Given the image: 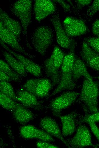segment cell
<instances>
[{
    "mask_svg": "<svg viewBox=\"0 0 99 148\" xmlns=\"http://www.w3.org/2000/svg\"><path fill=\"white\" fill-rule=\"evenodd\" d=\"M65 56L59 48L54 47L52 54L48 59L57 69L61 67Z\"/></svg>",
    "mask_w": 99,
    "mask_h": 148,
    "instance_id": "cell-22",
    "label": "cell"
},
{
    "mask_svg": "<svg viewBox=\"0 0 99 148\" xmlns=\"http://www.w3.org/2000/svg\"><path fill=\"white\" fill-rule=\"evenodd\" d=\"M0 70L9 76L12 81H20V76L7 63L2 59L0 61Z\"/></svg>",
    "mask_w": 99,
    "mask_h": 148,
    "instance_id": "cell-25",
    "label": "cell"
},
{
    "mask_svg": "<svg viewBox=\"0 0 99 148\" xmlns=\"http://www.w3.org/2000/svg\"><path fill=\"white\" fill-rule=\"evenodd\" d=\"M73 63V61L70 58H66L64 59L61 66L60 82L50 96L54 95L63 91L73 90L75 87V82L72 76Z\"/></svg>",
    "mask_w": 99,
    "mask_h": 148,
    "instance_id": "cell-4",
    "label": "cell"
},
{
    "mask_svg": "<svg viewBox=\"0 0 99 148\" xmlns=\"http://www.w3.org/2000/svg\"><path fill=\"white\" fill-rule=\"evenodd\" d=\"M0 81H3L7 82L12 81L9 76L1 70H0Z\"/></svg>",
    "mask_w": 99,
    "mask_h": 148,
    "instance_id": "cell-37",
    "label": "cell"
},
{
    "mask_svg": "<svg viewBox=\"0 0 99 148\" xmlns=\"http://www.w3.org/2000/svg\"><path fill=\"white\" fill-rule=\"evenodd\" d=\"M2 52L7 63L20 76H26V71L19 61L7 51H3Z\"/></svg>",
    "mask_w": 99,
    "mask_h": 148,
    "instance_id": "cell-19",
    "label": "cell"
},
{
    "mask_svg": "<svg viewBox=\"0 0 99 148\" xmlns=\"http://www.w3.org/2000/svg\"><path fill=\"white\" fill-rule=\"evenodd\" d=\"M99 92L98 85L97 83L94 80L90 81L84 79L79 99L84 104L86 111L91 114L98 111Z\"/></svg>",
    "mask_w": 99,
    "mask_h": 148,
    "instance_id": "cell-1",
    "label": "cell"
},
{
    "mask_svg": "<svg viewBox=\"0 0 99 148\" xmlns=\"http://www.w3.org/2000/svg\"><path fill=\"white\" fill-rule=\"evenodd\" d=\"M0 22L3 25L17 38H19L22 27L18 21L11 18L1 8L0 10Z\"/></svg>",
    "mask_w": 99,
    "mask_h": 148,
    "instance_id": "cell-15",
    "label": "cell"
},
{
    "mask_svg": "<svg viewBox=\"0 0 99 148\" xmlns=\"http://www.w3.org/2000/svg\"><path fill=\"white\" fill-rule=\"evenodd\" d=\"M0 38V41L11 47L14 50L22 53L30 57H32V56L26 52L20 45L17 38L7 29L1 22Z\"/></svg>",
    "mask_w": 99,
    "mask_h": 148,
    "instance_id": "cell-11",
    "label": "cell"
},
{
    "mask_svg": "<svg viewBox=\"0 0 99 148\" xmlns=\"http://www.w3.org/2000/svg\"><path fill=\"white\" fill-rule=\"evenodd\" d=\"M11 11L20 20L23 33L27 39L28 27L31 23L32 20V1H17L13 4Z\"/></svg>",
    "mask_w": 99,
    "mask_h": 148,
    "instance_id": "cell-3",
    "label": "cell"
},
{
    "mask_svg": "<svg viewBox=\"0 0 99 148\" xmlns=\"http://www.w3.org/2000/svg\"><path fill=\"white\" fill-rule=\"evenodd\" d=\"M0 43L2 46L7 51L12 54L20 62L26 71L36 77L40 76L42 70L40 66L22 55L14 52L10 49L7 45L1 41Z\"/></svg>",
    "mask_w": 99,
    "mask_h": 148,
    "instance_id": "cell-10",
    "label": "cell"
},
{
    "mask_svg": "<svg viewBox=\"0 0 99 148\" xmlns=\"http://www.w3.org/2000/svg\"><path fill=\"white\" fill-rule=\"evenodd\" d=\"M99 11V0H94L87 11V15L89 17H92Z\"/></svg>",
    "mask_w": 99,
    "mask_h": 148,
    "instance_id": "cell-30",
    "label": "cell"
},
{
    "mask_svg": "<svg viewBox=\"0 0 99 148\" xmlns=\"http://www.w3.org/2000/svg\"><path fill=\"white\" fill-rule=\"evenodd\" d=\"M16 101L25 107L38 108L40 106L37 97L33 94L24 90L19 91L16 95Z\"/></svg>",
    "mask_w": 99,
    "mask_h": 148,
    "instance_id": "cell-17",
    "label": "cell"
},
{
    "mask_svg": "<svg viewBox=\"0 0 99 148\" xmlns=\"http://www.w3.org/2000/svg\"><path fill=\"white\" fill-rule=\"evenodd\" d=\"M38 79H32L27 80L22 86L24 90L35 95L36 88Z\"/></svg>",
    "mask_w": 99,
    "mask_h": 148,
    "instance_id": "cell-27",
    "label": "cell"
},
{
    "mask_svg": "<svg viewBox=\"0 0 99 148\" xmlns=\"http://www.w3.org/2000/svg\"><path fill=\"white\" fill-rule=\"evenodd\" d=\"M77 114L75 112L59 117L62 125V134L67 137L72 134L76 130V122Z\"/></svg>",
    "mask_w": 99,
    "mask_h": 148,
    "instance_id": "cell-14",
    "label": "cell"
},
{
    "mask_svg": "<svg viewBox=\"0 0 99 148\" xmlns=\"http://www.w3.org/2000/svg\"><path fill=\"white\" fill-rule=\"evenodd\" d=\"M48 142H53L55 139L51 135L44 130L38 129L36 138Z\"/></svg>",
    "mask_w": 99,
    "mask_h": 148,
    "instance_id": "cell-29",
    "label": "cell"
},
{
    "mask_svg": "<svg viewBox=\"0 0 99 148\" xmlns=\"http://www.w3.org/2000/svg\"><path fill=\"white\" fill-rule=\"evenodd\" d=\"M53 1L59 3L63 8L65 12H68L70 10V5L66 3L64 1L56 0H54Z\"/></svg>",
    "mask_w": 99,
    "mask_h": 148,
    "instance_id": "cell-35",
    "label": "cell"
},
{
    "mask_svg": "<svg viewBox=\"0 0 99 148\" xmlns=\"http://www.w3.org/2000/svg\"><path fill=\"white\" fill-rule=\"evenodd\" d=\"M84 40L92 49L99 54V37L86 38Z\"/></svg>",
    "mask_w": 99,
    "mask_h": 148,
    "instance_id": "cell-28",
    "label": "cell"
},
{
    "mask_svg": "<svg viewBox=\"0 0 99 148\" xmlns=\"http://www.w3.org/2000/svg\"><path fill=\"white\" fill-rule=\"evenodd\" d=\"M80 54L83 60L89 67L99 71V54L85 42L83 43Z\"/></svg>",
    "mask_w": 99,
    "mask_h": 148,
    "instance_id": "cell-12",
    "label": "cell"
},
{
    "mask_svg": "<svg viewBox=\"0 0 99 148\" xmlns=\"http://www.w3.org/2000/svg\"><path fill=\"white\" fill-rule=\"evenodd\" d=\"M97 78H98V80H99V76Z\"/></svg>",
    "mask_w": 99,
    "mask_h": 148,
    "instance_id": "cell-38",
    "label": "cell"
},
{
    "mask_svg": "<svg viewBox=\"0 0 99 148\" xmlns=\"http://www.w3.org/2000/svg\"><path fill=\"white\" fill-rule=\"evenodd\" d=\"M79 7H83L89 4L91 2L90 0H77L75 1Z\"/></svg>",
    "mask_w": 99,
    "mask_h": 148,
    "instance_id": "cell-36",
    "label": "cell"
},
{
    "mask_svg": "<svg viewBox=\"0 0 99 148\" xmlns=\"http://www.w3.org/2000/svg\"><path fill=\"white\" fill-rule=\"evenodd\" d=\"M52 83L46 78L39 79L36 85L35 95L37 98H43L46 96L50 91Z\"/></svg>",
    "mask_w": 99,
    "mask_h": 148,
    "instance_id": "cell-21",
    "label": "cell"
},
{
    "mask_svg": "<svg viewBox=\"0 0 99 148\" xmlns=\"http://www.w3.org/2000/svg\"><path fill=\"white\" fill-rule=\"evenodd\" d=\"M92 30L94 35L99 37V19L95 20L93 23Z\"/></svg>",
    "mask_w": 99,
    "mask_h": 148,
    "instance_id": "cell-34",
    "label": "cell"
},
{
    "mask_svg": "<svg viewBox=\"0 0 99 148\" xmlns=\"http://www.w3.org/2000/svg\"><path fill=\"white\" fill-rule=\"evenodd\" d=\"M79 94V93L76 91H68L55 98L50 105L53 115L56 116H60L61 111L73 103Z\"/></svg>",
    "mask_w": 99,
    "mask_h": 148,
    "instance_id": "cell-5",
    "label": "cell"
},
{
    "mask_svg": "<svg viewBox=\"0 0 99 148\" xmlns=\"http://www.w3.org/2000/svg\"><path fill=\"white\" fill-rule=\"evenodd\" d=\"M12 113L15 120L22 124L27 123L34 117V114L30 111L18 103Z\"/></svg>",
    "mask_w": 99,
    "mask_h": 148,
    "instance_id": "cell-18",
    "label": "cell"
},
{
    "mask_svg": "<svg viewBox=\"0 0 99 148\" xmlns=\"http://www.w3.org/2000/svg\"><path fill=\"white\" fill-rule=\"evenodd\" d=\"M67 141L70 147L83 148L90 146L94 147L92 142L90 131L86 126L81 124L78 126L74 137Z\"/></svg>",
    "mask_w": 99,
    "mask_h": 148,
    "instance_id": "cell-6",
    "label": "cell"
},
{
    "mask_svg": "<svg viewBox=\"0 0 99 148\" xmlns=\"http://www.w3.org/2000/svg\"><path fill=\"white\" fill-rule=\"evenodd\" d=\"M89 120L95 122H99V111L87 115L82 118L80 120V121L82 122L86 123Z\"/></svg>",
    "mask_w": 99,
    "mask_h": 148,
    "instance_id": "cell-31",
    "label": "cell"
},
{
    "mask_svg": "<svg viewBox=\"0 0 99 148\" xmlns=\"http://www.w3.org/2000/svg\"><path fill=\"white\" fill-rule=\"evenodd\" d=\"M53 38V32L50 28L46 26H40L33 33L32 44L36 50L44 56L51 44Z\"/></svg>",
    "mask_w": 99,
    "mask_h": 148,
    "instance_id": "cell-2",
    "label": "cell"
},
{
    "mask_svg": "<svg viewBox=\"0 0 99 148\" xmlns=\"http://www.w3.org/2000/svg\"><path fill=\"white\" fill-rule=\"evenodd\" d=\"M0 104L5 109L13 112L15 109L18 103L15 100L0 92Z\"/></svg>",
    "mask_w": 99,
    "mask_h": 148,
    "instance_id": "cell-23",
    "label": "cell"
},
{
    "mask_svg": "<svg viewBox=\"0 0 99 148\" xmlns=\"http://www.w3.org/2000/svg\"><path fill=\"white\" fill-rule=\"evenodd\" d=\"M72 73L73 79L75 82L82 77L89 80H94L88 72L85 63L82 60L77 57H75V58Z\"/></svg>",
    "mask_w": 99,
    "mask_h": 148,
    "instance_id": "cell-16",
    "label": "cell"
},
{
    "mask_svg": "<svg viewBox=\"0 0 99 148\" xmlns=\"http://www.w3.org/2000/svg\"><path fill=\"white\" fill-rule=\"evenodd\" d=\"M86 123L88 124L92 132L99 142V129L95 122L91 120H89Z\"/></svg>",
    "mask_w": 99,
    "mask_h": 148,
    "instance_id": "cell-32",
    "label": "cell"
},
{
    "mask_svg": "<svg viewBox=\"0 0 99 148\" xmlns=\"http://www.w3.org/2000/svg\"><path fill=\"white\" fill-rule=\"evenodd\" d=\"M38 129L32 125H25L20 128V133L22 137L24 139H36Z\"/></svg>",
    "mask_w": 99,
    "mask_h": 148,
    "instance_id": "cell-24",
    "label": "cell"
},
{
    "mask_svg": "<svg viewBox=\"0 0 99 148\" xmlns=\"http://www.w3.org/2000/svg\"><path fill=\"white\" fill-rule=\"evenodd\" d=\"M40 126L43 130L51 135L58 138L66 146L69 147L67 141L63 138L57 124L53 119L47 116L43 118L40 121Z\"/></svg>",
    "mask_w": 99,
    "mask_h": 148,
    "instance_id": "cell-13",
    "label": "cell"
},
{
    "mask_svg": "<svg viewBox=\"0 0 99 148\" xmlns=\"http://www.w3.org/2000/svg\"><path fill=\"white\" fill-rule=\"evenodd\" d=\"M36 147L39 148H57L59 147L52 144L48 142L42 141H38L36 143Z\"/></svg>",
    "mask_w": 99,
    "mask_h": 148,
    "instance_id": "cell-33",
    "label": "cell"
},
{
    "mask_svg": "<svg viewBox=\"0 0 99 148\" xmlns=\"http://www.w3.org/2000/svg\"><path fill=\"white\" fill-rule=\"evenodd\" d=\"M63 28L68 36L76 37L85 34L87 28L82 20L72 17H68L63 23Z\"/></svg>",
    "mask_w": 99,
    "mask_h": 148,
    "instance_id": "cell-8",
    "label": "cell"
},
{
    "mask_svg": "<svg viewBox=\"0 0 99 148\" xmlns=\"http://www.w3.org/2000/svg\"><path fill=\"white\" fill-rule=\"evenodd\" d=\"M0 92L4 94L16 101V95L12 85L9 82L0 81Z\"/></svg>",
    "mask_w": 99,
    "mask_h": 148,
    "instance_id": "cell-26",
    "label": "cell"
},
{
    "mask_svg": "<svg viewBox=\"0 0 99 148\" xmlns=\"http://www.w3.org/2000/svg\"><path fill=\"white\" fill-rule=\"evenodd\" d=\"M33 9L36 19L38 22H40L54 13L56 7L51 1L37 0L35 1Z\"/></svg>",
    "mask_w": 99,
    "mask_h": 148,
    "instance_id": "cell-9",
    "label": "cell"
},
{
    "mask_svg": "<svg viewBox=\"0 0 99 148\" xmlns=\"http://www.w3.org/2000/svg\"><path fill=\"white\" fill-rule=\"evenodd\" d=\"M50 20L54 27L56 33L57 44L61 47L71 49L75 48V42L71 39L65 31L63 27L58 14L53 15Z\"/></svg>",
    "mask_w": 99,
    "mask_h": 148,
    "instance_id": "cell-7",
    "label": "cell"
},
{
    "mask_svg": "<svg viewBox=\"0 0 99 148\" xmlns=\"http://www.w3.org/2000/svg\"><path fill=\"white\" fill-rule=\"evenodd\" d=\"M44 67L46 74L52 81L53 86L58 85L61 77V73L48 58L45 61Z\"/></svg>",
    "mask_w": 99,
    "mask_h": 148,
    "instance_id": "cell-20",
    "label": "cell"
}]
</instances>
